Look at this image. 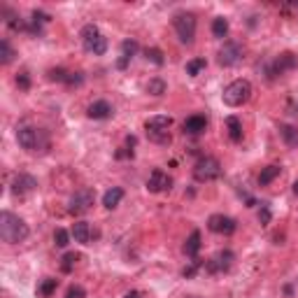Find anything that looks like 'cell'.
Wrapping results in <instances>:
<instances>
[{
	"label": "cell",
	"mask_w": 298,
	"mask_h": 298,
	"mask_svg": "<svg viewBox=\"0 0 298 298\" xmlns=\"http://www.w3.org/2000/svg\"><path fill=\"white\" fill-rule=\"evenodd\" d=\"M70 235H72V233H68L66 228H56V231H54V243H56V247H68V243H70Z\"/></svg>",
	"instance_id": "30"
},
{
	"label": "cell",
	"mask_w": 298,
	"mask_h": 298,
	"mask_svg": "<svg viewBox=\"0 0 298 298\" xmlns=\"http://www.w3.org/2000/svg\"><path fill=\"white\" fill-rule=\"evenodd\" d=\"M212 35L219 37V40L228 35V21L224 19V16H217V19L212 21Z\"/></svg>",
	"instance_id": "26"
},
{
	"label": "cell",
	"mask_w": 298,
	"mask_h": 298,
	"mask_svg": "<svg viewBox=\"0 0 298 298\" xmlns=\"http://www.w3.org/2000/svg\"><path fill=\"white\" fill-rule=\"evenodd\" d=\"M259 222H261L263 226H268V224H270V210H268V205L261 207V212H259Z\"/></svg>",
	"instance_id": "37"
},
{
	"label": "cell",
	"mask_w": 298,
	"mask_h": 298,
	"mask_svg": "<svg viewBox=\"0 0 298 298\" xmlns=\"http://www.w3.org/2000/svg\"><path fill=\"white\" fill-rule=\"evenodd\" d=\"M68 75H70V72H66V70H63V68H56V70H49V80H51V82H63V84H66Z\"/></svg>",
	"instance_id": "32"
},
{
	"label": "cell",
	"mask_w": 298,
	"mask_h": 298,
	"mask_svg": "<svg viewBox=\"0 0 298 298\" xmlns=\"http://www.w3.org/2000/svg\"><path fill=\"white\" fill-rule=\"evenodd\" d=\"M280 135L289 147H298V128L291 124H280Z\"/></svg>",
	"instance_id": "21"
},
{
	"label": "cell",
	"mask_w": 298,
	"mask_h": 298,
	"mask_svg": "<svg viewBox=\"0 0 298 298\" xmlns=\"http://www.w3.org/2000/svg\"><path fill=\"white\" fill-rule=\"evenodd\" d=\"M222 98H224V103H226L228 107H243L245 103L252 98V84H249L247 80L231 82V84L224 89Z\"/></svg>",
	"instance_id": "4"
},
{
	"label": "cell",
	"mask_w": 298,
	"mask_h": 298,
	"mask_svg": "<svg viewBox=\"0 0 298 298\" xmlns=\"http://www.w3.org/2000/svg\"><path fill=\"white\" fill-rule=\"evenodd\" d=\"M72 237H75V243H80V245H91V240H93L91 226L86 222H75V226H72Z\"/></svg>",
	"instance_id": "17"
},
{
	"label": "cell",
	"mask_w": 298,
	"mask_h": 298,
	"mask_svg": "<svg viewBox=\"0 0 298 298\" xmlns=\"http://www.w3.org/2000/svg\"><path fill=\"white\" fill-rule=\"evenodd\" d=\"M56 287H58V280H54V277H45V280H42V284L37 287V293H40L42 298H49L51 293L56 291Z\"/></svg>",
	"instance_id": "25"
},
{
	"label": "cell",
	"mask_w": 298,
	"mask_h": 298,
	"mask_svg": "<svg viewBox=\"0 0 298 298\" xmlns=\"http://www.w3.org/2000/svg\"><path fill=\"white\" fill-rule=\"evenodd\" d=\"M207 228L212 233H219V235H231V233H235L237 222L226 217V214H212V217L207 219Z\"/></svg>",
	"instance_id": "12"
},
{
	"label": "cell",
	"mask_w": 298,
	"mask_h": 298,
	"mask_svg": "<svg viewBox=\"0 0 298 298\" xmlns=\"http://www.w3.org/2000/svg\"><path fill=\"white\" fill-rule=\"evenodd\" d=\"M145 58L149 63H154V66H163V63H166V58H163V51L156 49V47H147V49H145Z\"/></svg>",
	"instance_id": "28"
},
{
	"label": "cell",
	"mask_w": 298,
	"mask_h": 298,
	"mask_svg": "<svg viewBox=\"0 0 298 298\" xmlns=\"http://www.w3.org/2000/svg\"><path fill=\"white\" fill-rule=\"evenodd\" d=\"M16 142L31 154H40V152H47V149H49V135H47L42 128L28 126V124L16 128Z\"/></svg>",
	"instance_id": "1"
},
{
	"label": "cell",
	"mask_w": 298,
	"mask_h": 298,
	"mask_svg": "<svg viewBox=\"0 0 298 298\" xmlns=\"http://www.w3.org/2000/svg\"><path fill=\"white\" fill-rule=\"evenodd\" d=\"M170 126H172V116H168V114L149 116L145 122L147 137L152 142H158V145H168L170 142Z\"/></svg>",
	"instance_id": "3"
},
{
	"label": "cell",
	"mask_w": 298,
	"mask_h": 298,
	"mask_svg": "<svg viewBox=\"0 0 298 298\" xmlns=\"http://www.w3.org/2000/svg\"><path fill=\"white\" fill-rule=\"evenodd\" d=\"M280 172H282V168H280V166H275V163H273V166H266V168H263V170H261V175H259V184H261V187L270 184V182H273V180H275V177L280 175Z\"/></svg>",
	"instance_id": "24"
},
{
	"label": "cell",
	"mask_w": 298,
	"mask_h": 298,
	"mask_svg": "<svg viewBox=\"0 0 298 298\" xmlns=\"http://www.w3.org/2000/svg\"><path fill=\"white\" fill-rule=\"evenodd\" d=\"M233 261H235V254L231 252V249H224V252H217L210 261L205 263V270L207 273H226L228 268L233 266Z\"/></svg>",
	"instance_id": "10"
},
{
	"label": "cell",
	"mask_w": 298,
	"mask_h": 298,
	"mask_svg": "<svg viewBox=\"0 0 298 298\" xmlns=\"http://www.w3.org/2000/svg\"><path fill=\"white\" fill-rule=\"evenodd\" d=\"M170 187H172V177L168 175V172H163L161 168H156V170L149 175V180H147V189L152 193L170 191Z\"/></svg>",
	"instance_id": "13"
},
{
	"label": "cell",
	"mask_w": 298,
	"mask_h": 298,
	"mask_svg": "<svg viewBox=\"0 0 298 298\" xmlns=\"http://www.w3.org/2000/svg\"><path fill=\"white\" fill-rule=\"evenodd\" d=\"M172 26H175V33L182 45H193V40H196V16L191 12H180V14H175Z\"/></svg>",
	"instance_id": "6"
},
{
	"label": "cell",
	"mask_w": 298,
	"mask_h": 298,
	"mask_svg": "<svg viewBox=\"0 0 298 298\" xmlns=\"http://www.w3.org/2000/svg\"><path fill=\"white\" fill-rule=\"evenodd\" d=\"M14 49H12L10 40H0V61H3V66H7V63H12V58H14Z\"/></svg>",
	"instance_id": "27"
},
{
	"label": "cell",
	"mask_w": 298,
	"mask_h": 298,
	"mask_svg": "<svg viewBox=\"0 0 298 298\" xmlns=\"http://www.w3.org/2000/svg\"><path fill=\"white\" fill-rule=\"evenodd\" d=\"M137 49H140V47H137L135 40H124L122 42V58L116 61V66H119V68H126L128 63H131L133 56L137 54Z\"/></svg>",
	"instance_id": "18"
},
{
	"label": "cell",
	"mask_w": 298,
	"mask_h": 298,
	"mask_svg": "<svg viewBox=\"0 0 298 298\" xmlns=\"http://www.w3.org/2000/svg\"><path fill=\"white\" fill-rule=\"evenodd\" d=\"M93 203H96V193H93V189H80V191H75V196L70 198V214H84L89 212L93 207Z\"/></svg>",
	"instance_id": "9"
},
{
	"label": "cell",
	"mask_w": 298,
	"mask_h": 298,
	"mask_svg": "<svg viewBox=\"0 0 298 298\" xmlns=\"http://www.w3.org/2000/svg\"><path fill=\"white\" fill-rule=\"evenodd\" d=\"M124 298H142V296H140V293H137V291H128Z\"/></svg>",
	"instance_id": "38"
},
{
	"label": "cell",
	"mask_w": 298,
	"mask_h": 298,
	"mask_svg": "<svg viewBox=\"0 0 298 298\" xmlns=\"http://www.w3.org/2000/svg\"><path fill=\"white\" fill-rule=\"evenodd\" d=\"M84 296H86V291L82 287H70L66 293V298H84Z\"/></svg>",
	"instance_id": "36"
},
{
	"label": "cell",
	"mask_w": 298,
	"mask_h": 298,
	"mask_svg": "<svg viewBox=\"0 0 298 298\" xmlns=\"http://www.w3.org/2000/svg\"><path fill=\"white\" fill-rule=\"evenodd\" d=\"M61 261H63V263H61V270H63V273H70L72 268H75V263L80 261V254H75V252H68L66 256L61 259Z\"/></svg>",
	"instance_id": "31"
},
{
	"label": "cell",
	"mask_w": 298,
	"mask_h": 298,
	"mask_svg": "<svg viewBox=\"0 0 298 298\" xmlns=\"http://www.w3.org/2000/svg\"><path fill=\"white\" fill-rule=\"evenodd\" d=\"M205 68H207V61H205V58H193V61L187 63V75L198 77L203 70H205Z\"/></svg>",
	"instance_id": "29"
},
{
	"label": "cell",
	"mask_w": 298,
	"mask_h": 298,
	"mask_svg": "<svg viewBox=\"0 0 298 298\" xmlns=\"http://www.w3.org/2000/svg\"><path fill=\"white\" fill-rule=\"evenodd\" d=\"M28 233H31L28 231V224L21 217L7 212V210L0 214V237H3L5 243H10V245L24 243L26 237H28Z\"/></svg>",
	"instance_id": "2"
},
{
	"label": "cell",
	"mask_w": 298,
	"mask_h": 298,
	"mask_svg": "<svg viewBox=\"0 0 298 298\" xmlns=\"http://www.w3.org/2000/svg\"><path fill=\"white\" fill-rule=\"evenodd\" d=\"M243 56H245V49L240 42H226V45L219 49L217 61H219V66H224V68H233L243 61Z\"/></svg>",
	"instance_id": "8"
},
{
	"label": "cell",
	"mask_w": 298,
	"mask_h": 298,
	"mask_svg": "<svg viewBox=\"0 0 298 298\" xmlns=\"http://www.w3.org/2000/svg\"><path fill=\"white\" fill-rule=\"evenodd\" d=\"M86 114L91 116V119H96V122H103V119H110V116L114 114V107H112L107 101H96V103L89 105Z\"/></svg>",
	"instance_id": "16"
},
{
	"label": "cell",
	"mask_w": 298,
	"mask_h": 298,
	"mask_svg": "<svg viewBox=\"0 0 298 298\" xmlns=\"http://www.w3.org/2000/svg\"><path fill=\"white\" fill-rule=\"evenodd\" d=\"M80 35H82V45H84V49L89 51V54L103 56L107 51V37L98 31V26L86 24L84 28H82Z\"/></svg>",
	"instance_id": "5"
},
{
	"label": "cell",
	"mask_w": 298,
	"mask_h": 298,
	"mask_svg": "<svg viewBox=\"0 0 298 298\" xmlns=\"http://www.w3.org/2000/svg\"><path fill=\"white\" fill-rule=\"evenodd\" d=\"M166 89H168V84L161 80V77H152V80L147 82V93H149V96H154V98L163 96V93H166Z\"/></svg>",
	"instance_id": "23"
},
{
	"label": "cell",
	"mask_w": 298,
	"mask_h": 298,
	"mask_svg": "<svg viewBox=\"0 0 298 298\" xmlns=\"http://www.w3.org/2000/svg\"><path fill=\"white\" fill-rule=\"evenodd\" d=\"M201 252V233L193 231L191 235L187 237V243H184V254L191 259H196V254Z\"/></svg>",
	"instance_id": "22"
},
{
	"label": "cell",
	"mask_w": 298,
	"mask_h": 298,
	"mask_svg": "<svg viewBox=\"0 0 298 298\" xmlns=\"http://www.w3.org/2000/svg\"><path fill=\"white\" fill-rule=\"evenodd\" d=\"M293 193H296V196H298V180H296V182H293Z\"/></svg>",
	"instance_id": "39"
},
{
	"label": "cell",
	"mask_w": 298,
	"mask_h": 298,
	"mask_svg": "<svg viewBox=\"0 0 298 298\" xmlns=\"http://www.w3.org/2000/svg\"><path fill=\"white\" fill-rule=\"evenodd\" d=\"M16 86H19V89H24V91H28V89H31V77H28V72L16 75Z\"/></svg>",
	"instance_id": "33"
},
{
	"label": "cell",
	"mask_w": 298,
	"mask_h": 298,
	"mask_svg": "<svg viewBox=\"0 0 298 298\" xmlns=\"http://www.w3.org/2000/svg\"><path fill=\"white\" fill-rule=\"evenodd\" d=\"M226 131H228V137H231L233 142L243 140V122H240L237 116H228L226 119Z\"/></svg>",
	"instance_id": "20"
},
{
	"label": "cell",
	"mask_w": 298,
	"mask_h": 298,
	"mask_svg": "<svg viewBox=\"0 0 298 298\" xmlns=\"http://www.w3.org/2000/svg\"><path fill=\"white\" fill-rule=\"evenodd\" d=\"M198 268H201V261H191V263H189V266L182 270V275H184V277H193V275L198 273Z\"/></svg>",
	"instance_id": "35"
},
{
	"label": "cell",
	"mask_w": 298,
	"mask_h": 298,
	"mask_svg": "<svg viewBox=\"0 0 298 298\" xmlns=\"http://www.w3.org/2000/svg\"><path fill=\"white\" fill-rule=\"evenodd\" d=\"M298 66V58L291 54V51H287V54H280L277 58H275L270 66H268V77L273 80V77H280L284 75L287 70H293V68Z\"/></svg>",
	"instance_id": "11"
},
{
	"label": "cell",
	"mask_w": 298,
	"mask_h": 298,
	"mask_svg": "<svg viewBox=\"0 0 298 298\" xmlns=\"http://www.w3.org/2000/svg\"><path fill=\"white\" fill-rule=\"evenodd\" d=\"M82 82H84V75H82V72H70L68 80H66V84L68 86H80Z\"/></svg>",
	"instance_id": "34"
},
{
	"label": "cell",
	"mask_w": 298,
	"mask_h": 298,
	"mask_svg": "<svg viewBox=\"0 0 298 298\" xmlns=\"http://www.w3.org/2000/svg\"><path fill=\"white\" fill-rule=\"evenodd\" d=\"M122 198H124V189L112 187V189H107L105 196H103V205H105L107 210H114V207L122 203Z\"/></svg>",
	"instance_id": "19"
},
{
	"label": "cell",
	"mask_w": 298,
	"mask_h": 298,
	"mask_svg": "<svg viewBox=\"0 0 298 298\" xmlns=\"http://www.w3.org/2000/svg\"><path fill=\"white\" fill-rule=\"evenodd\" d=\"M37 189V180L33 175H26V172H19L12 182V193L14 196H28Z\"/></svg>",
	"instance_id": "14"
},
{
	"label": "cell",
	"mask_w": 298,
	"mask_h": 298,
	"mask_svg": "<svg viewBox=\"0 0 298 298\" xmlns=\"http://www.w3.org/2000/svg\"><path fill=\"white\" fill-rule=\"evenodd\" d=\"M184 133L187 135H191V137H198V135H203V133L207 131V116L205 114H191L184 122Z\"/></svg>",
	"instance_id": "15"
},
{
	"label": "cell",
	"mask_w": 298,
	"mask_h": 298,
	"mask_svg": "<svg viewBox=\"0 0 298 298\" xmlns=\"http://www.w3.org/2000/svg\"><path fill=\"white\" fill-rule=\"evenodd\" d=\"M193 177L196 182H212L222 177V163L214 156H201L193 166Z\"/></svg>",
	"instance_id": "7"
}]
</instances>
